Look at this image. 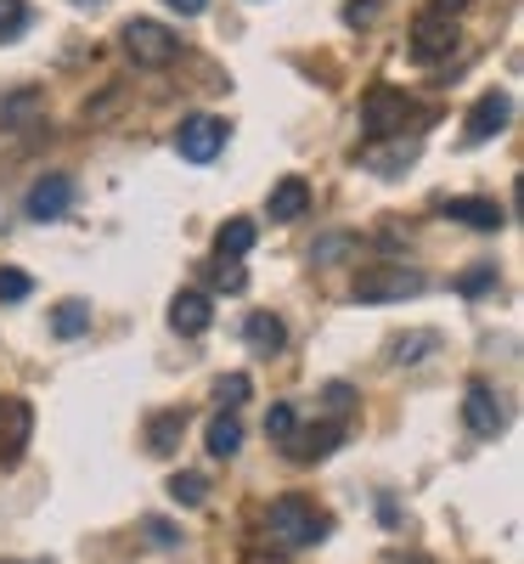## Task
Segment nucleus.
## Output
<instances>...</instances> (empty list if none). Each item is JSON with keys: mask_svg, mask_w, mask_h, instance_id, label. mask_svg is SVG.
Returning a JSON list of instances; mask_svg holds the SVG:
<instances>
[{"mask_svg": "<svg viewBox=\"0 0 524 564\" xmlns=\"http://www.w3.org/2000/svg\"><path fill=\"white\" fill-rule=\"evenodd\" d=\"M265 531H271L282 547H316V542H327L332 520H327L316 502H305V497H276L271 513H265Z\"/></svg>", "mask_w": 524, "mask_h": 564, "instance_id": "obj_1", "label": "nucleus"}, {"mask_svg": "<svg viewBox=\"0 0 524 564\" xmlns=\"http://www.w3.org/2000/svg\"><path fill=\"white\" fill-rule=\"evenodd\" d=\"M428 289V276L412 271V265H390V260H378L356 276V300L361 305H390V300H412Z\"/></svg>", "mask_w": 524, "mask_h": 564, "instance_id": "obj_2", "label": "nucleus"}, {"mask_svg": "<svg viewBox=\"0 0 524 564\" xmlns=\"http://www.w3.org/2000/svg\"><path fill=\"white\" fill-rule=\"evenodd\" d=\"M124 52L135 68H170L181 57V34H170L153 18H135V23H124Z\"/></svg>", "mask_w": 524, "mask_h": 564, "instance_id": "obj_3", "label": "nucleus"}, {"mask_svg": "<svg viewBox=\"0 0 524 564\" xmlns=\"http://www.w3.org/2000/svg\"><path fill=\"white\" fill-rule=\"evenodd\" d=\"M220 148H226V119H215V113H193L175 130V153L186 164H215Z\"/></svg>", "mask_w": 524, "mask_h": 564, "instance_id": "obj_4", "label": "nucleus"}, {"mask_svg": "<svg viewBox=\"0 0 524 564\" xmlns=\"http://www.w3.org/2000/svg\"><path fill=\"white\" fill-rule=\"evenodd\" d=\"M29 441H34V406L23 395H7L0 401V468L23 463Z\"/></svg>", "mask_w": 524, "mask_h": 564, "instance_id": "obj_5", "label": "nucleus"}, {"mask_svg": "<svg viewBox=\"0 0 524 564\" xmlns=\"http://www.w3.org/2000/svg\"><path fill=\"white\" fill-rule=\"evenodd\" d=\"M462 423H468V435L496 441V435L507 430V406L496 401L491 384H468V390H462Z\"/></svg>", "mask_w": 524, "mask_h": 564, "instance_id": "obj_6", "label": "nucleus"}, {"mask_svg": "<svg viewBox=\"0 0 524 564\" xmlns=\"http://www.w3.org/2000/svg\"><path fill=\"white\" fill-rule=\"evenodd\" d=\"M406 119H412V97H406V90L378 85L372 97L361 102V130H367V135H395Z\"/></svg>", "mask_w": 524, "mask_h": 564, "instance_id": "obj_7", "label": "nucleus"}, {"mask_svg": "<svg viewBox=\"0 0 524 564\" xmlns=\"http://www.w3.org/2000/svg\"><path fill=\"white\" fill-rule=\"evenodd\" d=\"M74 209V181L68 175H40L34 186H29V198H23V215L29 220H63Z\"/></svg>", "mask_w": 524, "mask_h": 564, "instance_id": "obj_8", "label": "nucleus"}, {"mask_svg": "<svg viewBox=\"0 0 524 564\" xmlns=\"http://www.w3.org/2000/svg\"><path fill=\"white\" fill-rule=\"evenodd\" d=\"M412 63H440V57H451L457 52V23L451 18H435V12H423L417 18V29H412Z\"/></svg>", "mask_w": 524, "mask_h": 564, "instance_id": "obj_9", "label": "nucleus"}, {"mask_svg": "<svg viewBox=\"0 0 524 564\" xmlns=\"http://www.w3.org/2000/svg\"><path fill=\"white\" fill-rule=\"evenodd\" d=\"M507 119H513V97L507 90H485L480 102H473V113H468V141H491V135H502L507 130Z\"/></svg>", "mask_w": 524, "mask_h": 564, "instance_id": "obj_10", "label": "nucleus"}, {"mask_svg": "<svg viewBox=\"0 0 524 564\" xmlns=\"http://www.w3.org/2000/svg\"><path fill=\"white\" fill-rule=\"evenodd\" d=\"M209 322H215V305H209V294L186 289V294H175V300H170V327H175L181 339H198V334H209Z\"/></svg>", "mask_w": 524, "mask_h": 564, "instance_id": "obj_11", "label": "nucleus"}, {"mask_svg": "<svg viewBox=\"0 0 524 564\" xmlns=\"http://www.w3.org/2000/svg\"><path fill=\"white\" fill-rule=\"evenodd\" d=\"M345 446V423H321V430H294L288 441H282V452H288L294 463H316V457H332Z\"/></svg>", "mask_w": 524, "mask_h": 564, "instance_id": "obj_12", "label": "nucleus"}, {"mask_svg": "<svg viewBox=\"0 0 524 564\" xmlns=\"http://www.w3.org/2000/svg\"><path fill=\"white\" fill-rule=\"evenodd\" d=\"M305 209H310V181L305 175H282L271 186V198H265V215L271 220H299Z\"/></svg>", "mask_w": 524, "mask_h": 564, "instance_id": "obj_13", "label": "nucleus"}, {"mask_svg": "<svg viewBox=\"0 0 524 564\" xmlns=\"http://www.w3.org/2000/svg\"><path fill=\"white\" fill-rule=\"evenodd\" d=\"M446 215L462 220V226H473V231H502V226H507V209H502L496 198H451Z\"/></svg>", "mask_w": 524, "mask_h": 564, "instance_id": "obj_14", "label": "nucleus"}, {"mask_svg": "<svg viewBox=\"0 0 524 564\" xmlns=\"http://www.w3.org/2000/svg\"><path fill=\"white\" fill-rule=\"evenodd\" d=\"M40 108H45V90H34V85L7 90V97H0V130H23V124H34Z\"/></svg>", "mask_w": 524, "mask_h": 564, "instance_id": "obj_15", "label": "nucleus"}, {"mask_svg": "<svg viewBox=\"0 0 524 564\" xmlns=\"http://www.w3.org/2000/svg\"><path fill=\"white\" fill-rule=\"evenodd\" d=\"M243 339H249L260 356H276L282 345H288V327H282L276 316H265V311H254V316L243 322Z\"/></svg>", "mask_w": 524, "mask_h": 564, "instance_id": "obj_16", "label": "nucleus"}, {"mask_svg": "<svg viewBox=\"0 0 524 564\" xmlns=\"http://www.w3.org/2000/svg\"><path fill=\"white\" fill-rule=\"evenodd\" d=\"M209 457H237V446H243V423H237V412L220 406V417H209Z\"/></svg>", "mask_w": 524, "mask_h": 564, "instance_id": "obj_17", "label": "nucleus"}, {"mask_svg": "<svg viewBox=\"0 0 524 564\" xmlns=\"http://www.w3.org/2000/svg\"><path fill=\"white\" fill-rule=\"evenodd\" d=\"M181 430H186V412H159V417L148 423V452H153V457H170V452L181 446Z\"/></svg>", "mask_w": 524, "mask_h": 564, "instance_id": "obj_18", "label": "nucleus"}, {"mask_svg": "<svg viewBox=\"0 0 524 564\" xmlns=\"http://www.w3.org/2000/svg\"><path fill=\"white\" fill-rule=\"evenodd\" d=\"M85 327H90V305H85V300H63V305L52 311V334H57V339H79Z\"/></svg>", "mask_w": 524, "mask_h": 564, "instance_id": "obj_19", "label": "nucleus"}, {"mask_svg": "<svg viewBox=\"0 0 524 564\" xmlns=\"http://www.w3.org/2000/svg\"><path fill=\"white\" fill-rule=\"evenodd\" d=\"M254 238H260L254 220H226V226H220V238H215V249L231 254V260H243V254L254 249Z\"/></svg>", "mask_w": 524, "mask_h": 564, "instance_id": "obj_20", "label": "nucleus"}, {"mask_svg": "<svg viewBox=\"0 0 524 564\" xmlns=\"http://www.w3.org/2000/svg\"><path fill=\"white\" fill-rule=\"evenodd\" d=\"M209 282H215V289H226V294H243V282H249V271H243V260H231V254H220V260L209 265Z\"/></svg>", "mask_w": 524, "mask_h": 564, "instance_id": "obj_21", "label": "nucleus"}, {"mask_svg": "<svg viewBox=\"0 0 524 564\" xmlns=\"http://www.w3.org/2000/svg\"><path fill=\"white\" fill-rule=\"evenodd\" d=\"M435 345H440V334H428V327H423V334H406V339H395V350H390V356H395L401 367H412V361H423V356L435 350Z\"/></svg>", "mask_w": 524, "mask_h": 564, "instance_id": "obj_22", "label": "nucleus"}, {"mask_svg": "<svg viewBox=\"0 0 524 564\" xmlns=\"http://www.w3.org/2000/svg\"><path fill=\"white\" fill-rule=\"evenodd\" d=\"M29 294H34V276L18 271V265H0V305H18Z\"/></svg>", "mask_w": 524, "mask_h": 564, "instance_id": "obj_23", "label": "nucleus"}, {"mask_svg": "<svg viewBox=\"0 0 524 564\" xmlns=\"http://www.w3.org/2000/svg\"><path fill=\"white\" fill-rule=\"evenodd\" d=\"M170 497L186 502V508H204V502H209V480H204V475H175V480H170Z\"/></svg>", "mask_w": 524, "mask_h": 564, "instance_id": "obj_24", "label": "nucleus"}, {"mask_svg": "<svg viewBox=\"0 0 524 564\" xmlns=\"http://www.w3.org/2000/svg\"><path fill=\"white\" fill-rule=\"evenodd\" d=\"M249 390H254V384H249V372H226V379L215 384V401H220L226 412H237V406L249 401Z\"/></svg>", "mask_w": 524, "mask_h": 564, "instance_id": "obj_25", "label": "nucleus"}, {"mask_svg": "<svg viewBox=\"0 0 524 564\" xmlns=\"http://www.w3.org/2000/svg\"><path fill=\"white\" fill-rule=\"evenodd\" d=\"M29 29V0H0V40H18Z\"/></svg>", "mask_w": 524, "mask_h": 564, "instance_id": "obj_26", "label": "nucleus"}, {"mask_svg": "<svg viewBox=\"0 0 524 564\" xmlns=\"http://www.w3.org/2000/svg\"><path fill=\"white\" fill-rule=\"evenodd\" d=\"M294 430H299V417H294V406H288V401H276V406L265 412V435H271V441H288Z\"/></svg>", "mask_w": 524, "mask_h": 564, "instance_id": "obj_27", "label": "nucleus"}, {"mask_svg": "<svg viewBox=\"0 0 524 564\" xmlns=\"http://www.w3.org/2000/svg\"><path fill=\"white\" fill-rule=\"evenodd\" d=\"M350 249H356V238H350V231H332V238H321V243L310 249V260L332 265V260H339V254H350Z\"/></svg>", "mask_w": 524, "mask_h": 564, "instance_id": "obj_28", "label": "nucleus"}, {"mask_svg": "<svg viewBox=\"0 0 524 564\" xmlns=\"http://www.w3.org/2000/svg\"><path fill=\"white\" fill-rule=\"evenodd\" d=\"M457 289H462V294H485V289H496V265H473V271H462Z\"/></svg>", "mask_w": 524, "mask_h": 564, "instance_id": "obj_29", "label": "nucleus"}, {"mask_svg": "<svg viewBox=\"0 0 524 564\" xmlns=\"http://www.w3.org/2000/svg\"><path fill=\"white\" fill-rule=\"evenodd\" d=\"M321 401H327L332 412H350V401H356V390H350V384H327V390H321Z\"/></svg>", "mask_w": 524, "mask_h": 564, "instance_id": "obj_30", "label": "nucleus"}, {"mask_svg": "<svg viewBox=\"0 0 524 564\" xmlns=\"http://www.w3.org/2000/svg\"><path fill=\"white\" fill-rule=\"evenodd\" d=\"M148 536H153L159 547H175V542H181V531H175L170 520H148Z\"/></svg>", "mask_w": 524, "mask_h": 564, "instance_id": "obj_31", "label": "nucleus"}, {"mask_svg": "<svg viewBox=\"0 0 524 564\" xmlns=\"http://www.w3.org/2000/svg\"><path fill=\"white\" fill-rule=\"evenodd\" d=\"M378 12V0H350V7H345V23H367Z\"/></svg>", "mask_w": 524, "mask_h": 564, "instance_id": "obj_32", "label": "nucleus"}, {"mask_svg": "<svg viewBox=\"0 0 524 564\" xmlns=\"http://www.w3.org/2000/svg\"><path fill=\"white\" fill-rule=\"evenodd\" d=\"M170 12H181V18H198V12H209V0H164Z\"/></svg>", "mask_w": 524, "mask_h": 564, "instance_id": "obj_33", "label": "nucleus"}, {"mask_svg": "<svg viewBox=\"0 0 524 564\" xmlns=\"http://www.w3.org/2000/svg\"><path fill=\"white\" fill-rule=\"evenodd\" d=\"M468 7V0H435V7H428V12H435V18H457Z\"/></svg>", "mask_w": 524, "mask_h": 564, "instance_id": "obj_34", "label": "nucleus"}, {"mask_svg": "<svg viewBox=\"0 0 524 564\" xmlns=\"http://www.w3.org/2000/svg\"><path fill=\"white\" fill-rule=\"evenodd\" d=\"M0 564H12V558H0Z\"/></svg>", "mask_w": 524, "mask_h": 564, "instance_id": "obj_35", "label": "nucleus"}, {"mask_svg": "<svg viewBox=\"0 0 524 564\" xmlns=\"http://www.w3.org/2000/svg\"><path fill=\"white\" fill-rule=\"evenodd\" d=\"M40 564H52V558H40Z\"/></svg>", "mask_w": 524, "mask_h": 564, "instance_id": "obj_36", "label": "nucleus"}]
</instances>
